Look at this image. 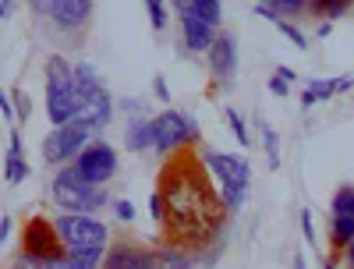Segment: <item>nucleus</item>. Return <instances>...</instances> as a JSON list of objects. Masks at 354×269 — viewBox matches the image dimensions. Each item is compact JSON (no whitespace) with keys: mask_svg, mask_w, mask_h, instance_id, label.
Returning a JSON list of instances; mask_svg holds the SVG:
<instances>
[{"mask_svg":"<svg viewBox=\"0 0 354 269\" xmlns=\"http://www.w3.org/2000/svg\"><path fill=\"white\" fill-rule=\"evenodd\" d=\"M262 153H266V163H270V170H280V135L273 124L262 121Z\"/></svg>","mask_w":354,"mask_h":269,"instance_id":"24","label":"nucleus"},{"mask_svg":"<svg viewBox=\"0 0 354 269\" xmlns=\"http://www.w3.org/2000/svg\"><path fill=\"white\" fill-rule=\"evenodd\" d=\"M163 195V230L167 245L185 252H205L213 237H227V205L220 192H213V174L205 170L195 149H177L163 160L160 185Z\"/></svg>","mask_w":354,"mask_h":269,"instance_id":"1","label":"nucleus"},{"mask_svg":"<svg viewBox=\"0 0 354 269\" xmlns=\"http://www.w3.org/2000/svg\"><path fill=\"white\" fill-rule=\"evenodd\" d=\"M330 241L337 252H344L354 241V216H333L330 220Z\"/></svg>","mask_w":354,"mask_h":269,"instance_id":"22","label":"nucleus"},{"mask_svg":"<svg viewBox=\"0 0 354 269\" xmlns=\"http://www.w3.org/2000/svg\"><path fill=\"white\" fill-rule=\"evenodd\" d=\"M259 4L270 15H280V18H290V21L308 15V0H259Z\"/></svg>","mask_w":354,"mask_h":269,"instance_id":"21","label":"nucleus"},{"mask_svg":"<svg viewBox=\"0 0 354 269\" xmlns=\"http://www.w3.org/2000/svg\"><path fill=\"white\" fill-rule=\"evenodd\" d=\"M28 177V160H25V145H21V131L11 124V138H8V153H4V181L11 188H18Z\"/></svg>","mask_w":354,"mask_h":269,"instance_id":"15","label":"nucleus"},{"mask_svg":"<svg viewBox=\"0 0 354 269\" xmlns=\"http://www.w3.org/2000/svg\"><path fill=\"white\" fill-rule=\"evenodd\" d=\"M333 36V21H319L315 25V39H330Z\"/></svg>","mask_w":354,"mask_h":269,"instance_id":"40","label":"nucleus"},{"mask_svg":"<svg viewBox=\"0 0 354 269\" xmlns=\"http://www.w3.org/2000/svg\"><path fill=\"white\" fill-rule=\"evenodd\" d=\"M170 4H174L177 11H181V8H185V0H170Z\"/></svg>","mask_w":354,"mask_h":269,"instance_id":"47","label":"nucleus"},{"mask_svg":"<svg viewBox=\"0 0 354 269\" xmlns=\"http://www.w3.org/2000/svg\"><path fill=\"white\" fill-rule=\"evenodd\" d=\"M270 93H273L277 100H283V96H290V82H287V78H280V75L273 71V78H270Z\"/></svg>","mask_w":354,"mask_h":269,"instance_id":"35","label":"nucleus"},{"mask_svg":"<svg viewBox=\"0 0 354 269\" xmlns=\"http://www.w3.org/2000/svg\"><path fill=\"white\" fill-rule=\"evenodd\" d=\"M223 117H227V128H230V135L238 138V145H241V149H248V145H252V135H248V121H245V117H241L238 110H230V106L223 110Z\"/></svg>","mask_w":354,"mask_h":269,"instance_id":"27","label":"nucleus"},{"mask_svg":"<svg viewBox=\"0 0 354 269\" xmlns=\"http://www.w3.org/2000/svg\"><path fill=\"white\" fill-rule=\"evenodd\" d=\"M301 106H305V110H312V106H315V96L308 93V89H301Z\"/></svg>","mask_w":354,"mask_h":269,"instance_id":"43","label":"nucleus"},{"mask_svg":"<svg viewBox=\"0 0 354 269\" xmlns=\"http://www.w3.org/2000/svg\"><path fill=\"white\" fill-rule=\"evenodd\" d=\"M110 205H113V216L121 220V223H135V205L128 198H113Z\"/></svg>","mask_w":354,"mask_h":269,"instance_id":"30","label":"nucleus"},{"mask_svg":"<svg viewBox=\"0 0 354 269\" xmlns=\"http://www.w3.org/2000/svg\"><path fill=\"white\" fill-rule=\"evenodd\" d=\"M93 11H96V0H53L46 21H53L61 33H82L93 21Z\"/></svg>","mask_w":354,"mask_h":269,"instance_id":"11","label":"nucleus"},{"mask_svg":"<svg viewBox=\"0 0 354 269\" xmlns=\"http://www.w3.org/2000/svg\"><path fill=\"white\" fill-rule=\"evenodd\" d=\"M202 142V131H198V121L195 113H185V110H160L153 117V149L163 156L177 153V149H195Z\"/></svg>","mask_w":354,"mask_h":269,"instance_id":"6","label":"nucleus"},{"mask_svg":"<svg viewBox=\"0 0 354 269\" xmlns=\"http://www.w3.org/2000/svg\"><path fill=\"white\" fill-rule=\"evenodd\" d=\"M163 213H167V209H163V195L153 188V192H149V216H153V223L163 227Z\"/></svg>","mask_w":354,"mask_h":269,"instance_id":"32","label":"nucleus"},{"mask_svg":"<svg viewBox=\"0 0 354 269\" xmlns=\"http://www.w3.org/2000/svg\"><path fill=\"white\" fill-rule=\"evenodd\" d=\"M0 113H4L8 121L15 124V117H18V110L11 106V96H8V89H0Z\"/></svg>","mask_w":354,"mask_h":269,"instance_id":"37","label":"nucleus"},{"mask_svg":"<svg viewBox=\"0 0 354 269\" xmlns=\"http://www.w3.org/2000/svg\"><path fill=\"white\" fill-rule=\"evenodd\" d=\"M43 100H46V117L50 124H68L71 117H78L82 100H78V85H75V64L64 53H50L43 64Z\"/></svg>","mask_w":354,"mask_h":269,"instance_id":"3","label":"nucleus"},{"mask_svg":"<svg viewBox=\"0 0 354 269\" xmlns=\"http://www.w3.org/2000/svg\"><path fill=\"white\" fill-rule=\"evenodd\" d=\"M294 269H308V266H305V259H301V255H298V259H294Z\"/></svg>","mask_w":354,"mask_h":269,"instance_id":"46","label":"nucleus"},{"mask_svg":"<svg viewBox=\"0 0 354 269\" xmlns=\"http://www.w3.org/2000/svg\"><path fill=\"white\" fill-rule=\"evenodd\" d=\"M57 223V234L68 252H88V248H100L106 252L110 248V227L100 220V216H88V213H61L53 220Z\"/></svg>","mask_w":354,"mask_h":269,"instance_id":"8","label":"nucleus"},{"mask_svg":"<svg viewBox=\"0 0 354 269\" xmlns=\"http://www.w3.org/2000/svg\"><path fill=\"white\" fill-rule=\"evenodd\" d=\"M8 269H46L39 259H32V255H25V252H18L15 255V262H8Z\"/></svg>","mask_w":354,"mask_h":269,"instance_id":"33","label":"nucleus"},{"mask_svg":"<svg viewBox=\"0 0 354 269\" xmlns=\"http://www.w3.org/2000/svg\"><path fill=\"white\" fill-rule=\"evenodd\" d=\"M103 255L100 248H88V252H68L61 269H103Z\"/></svg>","mask_w":354,"mask_h":269,"instance_id":"23","label":"nucleus"},{"mask_svg":"<svg viewBox=\"0 0 354 269\" xmlns=\"http://www.w3.org/2000/svg\"><path fill=\"white\" fill-rule=\"evenodd\" d=\"M113 110H117V100L106 93V89H100V93L93 96V100H85L82 103V110H78V117L93 128L96 135H103V128L113 121Z\"/></svg>","mask_w":354,"mask_h":269,"instance_id":"14","label":"nucleus"},{"mask_svg":"<svg viewBox=\"0 0 354 269\" xmlns=\"http://www.w3.org/2000/svg\"><path fill=\"white\" fill-rule=\"evenodd\" d=\"M15 106H18V121H28V113H32V100H28L25 89H15Z\"/></svg>","mask_w":354,"mask_h":269,"instance_id":"31","label":"nucleus"},{"mask_svg":"<svg viewBox=\"0 0 354 269\" xmlns=\"http://www.w3.org/2000/svg\"><path fill=\"white\" fill-rule=\"evenodd\" d=\"M96 138V131L88 128L82 117H71L68 124H53L46 135H43V142H39V156H43V163L46 167H68L82 149Z\"/></svg>","mask_w":354,"mask_h":269,"instance_id":"5","label":"nucleus"},{"mask_svg":"<svg viewBox=\"0 0 354 269\" xmlns=\"http://www.w3.org/2000/svg\"><path fill=\"white\" fill-rule=\"evenodd\" d=\"M301 237H305V241L308 245H315V223H312V209H301Z\"/></svg>","mask_w":354,"mask_h":269,"instance_id":"34","label":"nucleus"},{"mask_svg":"<svg viewBox=\"0 0 354 269\" xmlns=\"http://www.w3.org/2000/svg\"><path fill=\"white\" fill-rule=\"evenodd\" d=\"M330 213L333 216H354V185H344L330 198Z\"/></svg>","mask_w":354,"mask_h":269,"instance_id":"26","label":"nucleus"},{"mask_svg":"<svg viewBox=\"0 0 354 269\" xmlns=\"http://www.w3.org/2000/svg\"><path fill=\"white\" fill-rule=\"evenodd\" d=\"M28 8H32V15H39V18H50L53 0H28Z\"/></svg>","mask_w":354,"mask_h":269,"instance_id":"38","label":"nucleus"},{"mask_svg":"<svg viewBox=\"0 0 354 269\" xmlns=\"http://www.w3.org/2000/svg\"><path fill=\"white\" fill-rule=\"evenodd\" d=\"M351 11H354V0H308V15H315L319 21H337Z\"/></svg>","mask_w":354,"mask_h":269,"instance_id":"20","label":"nucleus"},{"mask_svg":"<svg viewBox=\"0 0 354 269\" xmlns=\"http://www.w3.org/2000/svg\"><path fill=\"white\" fill-rule=\"evenodd\" d=\"M344 259H347V266H351V269H354V241H351V245H347V248H344Z\"/></svg>","mask_w":354,"mask_h":269,"instance_id":"44","label":"nucleus"},{"mask_svg":"<svg viewBox=\"0 0 354 269\" xmlns=\"http://www.w3.org/2000/svg\"><path fill=\"white\" fill-rule=\"evenodd\" d=\"M71 167H75V174L82 177V181H88V185H110L113 177H117V167H121V156H117V149L103 135H96L71 160Z\"/></svg>","mask_w":354,"mask_h":269,"instance_id":"9","label":"nucleus"},{"mask_svg":"<svg viewBox=\"0 0 354 269\" xmlns=\"http://www.w3.org/2000/svg\"><path fill=\"white\" fill-rule=\"evenodd\" d=\"M75 85H78V100H82V103L93 100L100 89H106V85H103V75L88 64V61H75Z\"/></svg>","mask_w":354,"mask_h":269,"instance_id":"18","label":"nucleus"},{"mask_svg":"<svg viewBox=\"0 0 354 269\" xmlns=\"http://www.w3.org/2000/svg\"><path fill=\"white\" fill-rule=\"evenodd\" d=\"M202 163L213 174L216 192L227 205V213H241L248 202V188H252V163L245 153H216V149H202Z\"/></svg>","mask_w":354,"mask_h":269,"instance_id":"2","label":"nucleus"},{"mask_svg":"<svg viewBox=\"0 0 354 269\" xmlns=\"http://www.w3.org/2000/svg\"><path fill=\"white\" fill-rule=\"evenodd\" d=\"M153 96H156L160 103H170V89H167V78H163V75L153 78Z\"/></svg>","mask_w":354,"mask_h":269,"instance_id":"36","label":"nucleus"},{"mask_svg":"<svg viewBox=\"0 0 354 269\" xmlns=\"http://www.w3.org/2000/svg\"><path fill=\"white\" fill-rule=\"evenodd\" d=\"M277 75H280V78H287L290 85H294V82H298V71H290V68H277Z\"/></svg>","mask_w":354,"mask_h":269,"instance_id":"42","label":"nucleus"},{"mask_svg":"<svg viewBox=\"0 0 354 269\" xmlns=\"http://www.w3.org/2000/svg\"><path fill=\"white\" fill-rule=\"evenodd\" d=\"M255 15L259 18H266V21H273L277 28H280V33H283V39L290 43V46H298V50H308V36L301 33V28L298 25H294L290 18H280V15H270V11H266L262 4H255Z\"/></svg>","mask_w":354,"mask_h":269,"instance_id":"19","label":"nucleus"},{"mask_svg":"<svg viewBox=\"0 0 354 269\" xmlns=\"http://www.w3.org/2000/svg\"><path fill=\"white\" fill-rule=\"evenodd\" d=\"M50 202L61 209V213H88L96 216L103 205H110V188L106 185H88L75 174V167H57L53 181H50Z\"/></svg>","mask_w":354,"mask_h":269,"instance_id":"4","label":"nucleus"},{"mask_svg":"<svg viewBox=\"0 0 354 269\" xmlns=\"http://www.w3.org/2000/svg\"><path fill=\"white\" fill-rule=\"evenodd\" d=\"M322 269H340V266H337L333 259H322Z\"/></svg>","mask_w":354,"mask_h":269,"instance_id":"45","label":"nucleus"},{"mask_svg":"<svg viewBox=\"0 0 354 269\" xmlns=\"http://www.w3.org/2000/svg\"><path fill=\"white\" fill-rule=\"evenodd\" d=\"M177 15H181V43H185L188 53H205V50L213 46V39H216V33H220L216 25H209L205 18H198L192 8H181Z\"/></svg>","mask_w":354,"mask_h":269,"instance_id":"13","label":"nucleus"},{"mask_svg":"<svg viewBox=\"0 0 354 269\" xmlns=\"http://www.w3.org/2000/svg\"><path fill=\"white\" fill-rule=\"evenodd\" d=\"M149 255H153L149 245L124 237V241H113V245L106 248L103 269H149Z\"/></svg>","mask_w":354,"mask_h":269,"instance_id":"12","label":"nucleus"},{"mask_svg":"<svg viewBox=\"0 0 354 269\" xmlns=\"http://www.w3.org/2000/svg\"><path fill=\"white\" fill-rule=\"evenodd\" d=\"M185 8H192L198 18H205V21L216 25V28H220V21H223V8H220V0H185Z\"/></svg>","mask_w":354,"mask_h":269,"instance_id":"25","label":"nucleus"},{"mask_svg":"<svg viewBox=\"0 0 354 269\" xmlns=\"http://www.w3.org/2000/svg\"><path fill=\"white\" fill-rule=\"evenodd\" d=\"M11 11H15V0H0V21H8Z\"/></svg>","mask_w":354,"mask_h":269,"instance_id":"41","label":"nucleus"},{"mask_svg":"<svg viewBox=\"0 0 354 269\" xmlns=\"http://www.w3.org/2000/svg\"><path fill=\"white\" fill-rule=\"evenodd\" d=\"M124 149L128 153H145V149H153V117H128Z\"/></svg>","mask_w":354,"mask_h":269,"instance_id":"17","label":"nucleus"},{"mask_svg":"<svg viewBox=\"0 0 354 269\" xmlns=\"http://www.w3.org/2000/svg\"><path fill=\"white\" fill-rule=\"evenodd\" d=\"M18 252L39 259L46 269H61L64 266V255H68L61 234H57V223L50 216H43V213H32V216L21 223V248Z\"/></svg>","mask_w":354,"mask_h":269,"instance_id":"7","label":"nucleus"},{"mask_svg":"<svg viewBox=\"0 0 354 269\" xmlns=\"http://www.w3.org/2000/svg\"><path fill=\"white\" fill-rule=\"evenodd\" d=\"M117 106H121L124 113H131V117H149V103H145V100H135V96L117 100Z\"/></svg>","mask_w":354,"mask_h":269,"instance_id":"29","label":"nucleus"},{"mask_svg":"<svg viewBox=\"0 0 354 269\" xmlns=\"http://www.w3.org/2000/svg\"><path fill=\"white\" fill-rule=\"evenodd\" d=\"M11 227H15V223H11V216H0V248L8 245V237H11Z\"/></svg>","mask_w":354,"mask_h":269,"instance_id":"39","label":"nucleus"},{"mask_svg":"<svg viewBox=\"0 0 354 269\" xmlns=\"http://www.w3.org/2000/svg\"><path fill=\"white\" fill-rule=\"evenodd\" d=\"M145 15H149V25L156 33L167 28V0H145Z\"/></svg>","mask_w":354,"mask_h":269,"instance_id":"28","label":"nucleus"},{"mask_svg":"<svg viewBox=\"0 0 354 269\" xmlns=\"http://www.w3.org/2000/svg\"><path fill=\"white\" fill-rule=\"evenodd\" d=\"M205 68H209L213 82L220 89H227L234 78H238V39H234V33H216L213 46L205 50Z\"/></svg>","mask_w":354,"mask_h":269,"instance_id":"10","label":"nucleus"},{"mask_svg":"<svg viewBox=\"0 0 354 269\" xmlns=\"http://www.w3.org/2000/svg\"><path fill=\"white\" fill-rule=\"evenodd\" d=\"M149 269H198V262H195V252H185V248L163 241V245L153 248Z\"/></svg>","mask_w":354,"mask_h":269,"instance_id":"16","label":"nucleus"}]
</instances>
